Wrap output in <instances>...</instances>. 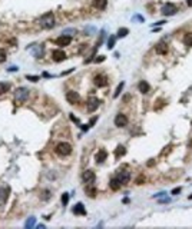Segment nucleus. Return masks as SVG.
Returning <instances> with one entry per match:
<instances>
[{
  "label": "nucleus",
  "mask_w": 192,
  "mask_h": 229,
  "mask_svg": "<svg viewBox=\"0 0 192 229\" xmlns=\"http://www.w3.org/2000/svg\"><path fill=\"white\" fill-rule=\"evenodd\" d=\"M39 23H40V26L43 29H52L55 26V16H53V13H45L40 17Z\"/></svg>",
  "instance_id": "nucleus-1"
},
{
  "label": "nucleus",
  "mask_w": 192,
  "mask_h": 229,
  "mask_svg": "<svg viewBox=\"0 0 192 229\" xmlns=\"http://www.w3.org/2000/svg\"><path fill=\"white\" fill-rule=\"evenodd\" d=\"M27 98H29V89L27 88H19V89H16V92H14V100L23 103V102L27 100Z\"/></svg>",
  "instance_id": "nucleus-2"
},
{
  "label": "nucleus",
  "mask_w": 192,
  "mask_h": 229,
  "mask_svg": "<svg viewBox=\"0 0 192 229\" xmlns=\"http://www.w3.org/2000/svg\"><path fill=\"white\" fill-rule=\"evenodd\" d=\"M70 152H72V146L68 142H62L56 146V153L60 156H68V155H70Z\"/></svg>",
  "instance_id": "nucleus-3"
},
{
  "label": "nucleus",
  "mask_w": 192,
  "mask_h": 229,
  "mask_svg": "<svg viewBox=\"0 0 192 229\" xmlns=\"http://www.w3.org/2000/svg\"><path fill=\"white\" fill-rule=\"evenodd\" d=\"M175 13H176V6L174 3H166L162 7V14H165V16H172Z\"/></svg>",
  "instance_id": "nucleus-4"
},
{
  "label": "nucleus",
  "mask_w": 192,
  "mask_h": 229,
  "mask_svg": "<svg viewBox=\"0 0 192 229\" xmlns=\"http://www.w3.org/2000/svg\"><path fill=\"white\" fill-rule=\"evenodd\" d=\"M66 99H68V102L69 103H79V100H80V96H79V93L78 92H73V90H70V92H68L66 93Z\"/></svg>",
  "instance_id": "nucleus-5"
},
{
  "label": "nucleus",
  "mask_w": 192,
  "mask_h": 229,
  "mask_svg": "<svg viewBox=\"0 0 192 229\" xmlns=\"http://www.w3.org/2000/svg\"><path fill=\"white\" fill-rule=\"evenodd\" d=\"M115 125H116L118 127H125V126L128 125V117L122 113L116 114V117H115Z\"/></svg>",
  "instance_id": "nucleus-6"
},
{
  "label": "nucleus",
  "mask_w": 192,
  "mask_h": 229,
  "mask_svg": "<svg viewBox=\"0 0 192 229\" xmlns=\"http://www.w3.org/2000/svg\"><path fill=\"white\" fill-rule=\"evenodd\" d=\"M99 103H100L99 99H96L93 96L89 98V99H88V110H89V112H95L96 109L99 108Z\"/></svg>",
  "instance_id": "nucleus-7"
},
{
  "label": "nucleus",
  "mask_w": 192,
  "mask_h": 229,
  "mask_svg": "<svg viewBox=\"0 0 192 229\" xmlns=\"http://www.w3.org/2000/svg\"><path fill=\"white\" fill-rule=\"evenodd\" d=\"M70 42H72V37L70 36H65V34H62L60 37L56 39V44L57 46H69Z\"/></svg>",
  "instance_id": "nucleus-8"
},
{
  "label": "nucleus",
  "mask_w": 192,
  "mask_h": 229,
  "mask_svg": "<svg viewBox=\"0 0 192 229\" xmlns=\"http://www.w3.org/2000/svg\"><path fill=\"white\" fill-rule=\"evenodd\" d=\"M52 56H53V60H55V62H62V60H65V57H66L65 52L60 50V49L53 50V52H52Z\"/></svg>",
  "instance_id": "nucleus-9"
},
{
  "label": "nucleus",
  "mask_w": 192,
  "mask_h": 229,
  "mask_svg": "<svg viewBox=\"0 0 192 229\" xmlns=\"http://www.w3.org/2000/svg\"><path fill=\"white\" fill-rule=\"evenodd\" d=\"M82 179H83L85 183H92L95 181V173L92 170H85L83 175H82Z\"/></svg>",
  "instance_id": "nucleus-10"
},
{
  "label": "nucleus",
  "mask_w": 192,
  "mask_h": 229,
  "mask_svg": "<svg viewBox=\"0 0 192 229\" xmlns=\"http://www.w3.org/2000/svg\"><path fill=\"white\" fill-rule=\"evenodd\" d=\"M129 179H130V172H128V170H120V172L118 173V181H119L120 183H126Z\"/></svg>",
  "instance_id": "nucleus-11"
},
{
  "label": "nucleus",
  "mask_w": 192,
  "mask_h": 229,
  "mask_svg": "<svg viewBox=\"0 0 192 229\" xmlns=\"http://www.w3.org/2000/svg\"><path fill=\"white\" fill-rule=\"evenodd\" d=\"M93 82H95V85L97 86V88H105V86L107 85V80H106V77H105V76H102V75H97V76H95Z\"/></svg>",
  "instance_id": "nucleus-12"
},
{
  "label": "nucleus",
  "mask_w": 192,
  "mask_h": 229,
  "mask_svg": "<svg viewBox=\"0 0 192 229\" xmlns=\"http://www.w3.org/2000/svg\"><path fill=\"white\" fill-rule=\"evenodd\" d=\"M106 158H107V153H106V150H103V149H100V150L96 153V156H95V159H96V162H97V163H102Z\"/></svg>",
  "instance_id": "nucleus-13"
},
{
  "label": "nucleus",
  "mask_w": 192,
  "mask_h": 229,
  "mask_svg": "<svg viewBox=\"0 0 192 229\" xmlns=\"http://www.w3.org/2000/svg\"><path fill=\"white\" fill-rule=\"evenodd\" d=\"M138 88H139L141 93H148V92H149V89H151V88H149V83H148V82H145V80H141Z\"/></svg>",
  "instance_id": "nucleus-14"
},
{
  "label": "nucleus",
  "mask_w": 192,
  "mask_h": 229,
  "mask_svg": "<svg viewBox=\"0 0 192 229\" xmlns=\"http://www.w3.org/2000/svg\"><path fill=\"white\" fill-rule=\"evenodd\" d=\"M73 214H76V215H86V209H85V206L82 203H78L73 208Z\"/></svg>",
  "instance_id": "nucleus-15"
},
{
  "label": "nucleus",
  "mask_w": 192,
  "mask_h": 229,
  "mask_svg": "<svg viewBox=\"0 0 192 229\" xmlns=\"http://www.w3.org/2000/svg\"><path fill=\"white\" fill-rule=\"evenodd\" d=\"M155 49H156V52H158L159 55H165V53L168 52V46H166V43H158Z\"/></svg>",
  "instance_id": "nucleus-16"
},
{
  "label": "nucleus",
  "mask_w": 192,
  "mask_h": 229,
  "mask_svg": "<svg viewBox=\"0 0 192 229\" xmlns=\"http://www.w3.org/2000/svg\"><path fill=\"white\" fill-rule=\"evenodd\" d=\"M9 198V188H0V202H6Z\"/></svg>",
  "instance_id": "nucleus-17"
},
{
  "label": "nucleus",
  "mask_w": 192,
  "mask_h": 229,
  "mask_svg": "<svg viewBox=\"0 0 192 229\" xmlns=\"http://www.w3.org/2000/svg\"><path fill=\"white\" fill-rule=\"evenodd\" d=\"M106 4H107V0H93V6H95L96 9L103 10L106 7Z\"/></svg>",
  "instance_id": "nucleus-18"
},
{
  "label": "nucleus",
  "mask_w": 192,
  "mask_h": 229,
  "mask_svg": "<svg viewBox=\"0 0 192 229\" xmlns=\"http://www.w3.org/2000/svg\"><path fill=\"white\" fill-rule=\"evenodd\" d=\"M125 153H126V150H125L123 146H118L116 150H115V156H116V158H120V156H123Z\"/></svg>",
  "instance_id": "nucleus-19"
},
{
  "label": "nucleus",
  "mask_w": 192,
  "mask_h": 229,
  "mask_svg": "<svg viewBox=\"0 0 192 229\" xmlns=\"http://www.w3.org/2000/svg\"><path fill=\"white\" fill-rule=\"evenodd\" d=\"M34 224H36V218H33V216H30L27 221H26V224H24V226L27 229H30V228H33L34 226Z\"/></svg>",
  "instance_id": "nucleus-20"
},
{
  "label": "nucleus",
  "mask_w": 192,
  "mask_h": 229,
  "mask_svg": "<svg viewBox=\"0 0 192 229\" xmlns=\"http://www.w3.org/2000/svg\"><path fill=\"white\" fill-rule=\"evenodd\" d=\"M110 188H112L113 191H118V189L120 188V182L118 181V178H116V179H112V181H110Z\"/></svg>",
  "instance_id": "nucleus-21"
},
{
  "label": "nucleus",
  "mask_w": 192,
  "mask_h": 229,
  "mask_svg": "<svg viewBox=\"0 0 192 229\" xmlns=\"http://www.w3.org/2000/svg\"><path fill=\"white\" fill-rule=\"evenodd\" d=\"M10 89V85L9 83H4V82H0V95L6 93L7 90Z\"/></svg>",
  "instance_id": "nucleus-22"
},
{
  "label": "nucleus",
  "mask_w": 192,
  "mask_h": 229,
  "mask_svg": "<svg viewBox=\"0 0 192 229\" xmlns=\"http://www.w3.org/2000/svg\"><path fill=\"white\" fill-rule=\"evenodd\" d=\"M42 56H43V46L40 44L34 49V57H42Z\"/></svg>",
  "instance_id": "nucleus-23"
},
{
  "label": "nucleus",
  "mask_w": 192,
  "mask_h": 229,
  "mask_svg": "<svg viewBox=\"0 0 192 229\" xmlns=\"http://www.w3.org/2000/svg\"><path fill=\"white\" fill-rule=\"evenodd\" d=\"M128 33H129V30H128L126 27H120V29L118 30V37H125Z\"/></svg>",
  "instance_id": "nucleus-24"
},
{
  "label": "nucleus",
  "mask_w": 192,
  "mask_h": 229,
  "mask_svg": "<svg viewBox=\"0 0 192 229\" xmlns=\"http://www.w3.org/2000/svg\"><path fill=\"white\" fill-rule=\"evenodd\" d=\"M113 46H115V36H110L107 40V49H113Z\"/></svg>",
  "instance_id": "nucleus-25"
},
{
  "label": "nucleus",
  "mask_w": 192,
  "mask_h": 229,
  "mask_svg": "<svg viewBox=\"0 0 192 229\" xmlns=\"http://www.w3.org/2000/svg\"><path fill=\"white\" fill-rule=\"evenodd\" d=\"M123 86H125V83L122 82V83H120V85H119V86L116 88V92H115V95H113V98H118V96H119V93L122 92V89H123Z\"/></svg>",
  "instance_id": "nucleus-26"
},
{
  "label": "nucleus",
  "mask_w": 192,
  "mask_h": 229,
  "mask_svg": "<svg viewBox=\"0 0 192 229\" xmlns=\"http://www.w3.org/2000/svg\"><path fill=\"white\" fill-rule=\"evenodd\" d=\"M86 192H88V195H89L91 198L96 196V189H95V188H86Z\"/></svg>",
  "instance_id": "nucleus-27"
},
{
  "label": "nucleus",
  "mask_w": 192,
  "mask_h": 229,
  "mask_svg": "<svg viewBox=\"0 0 192 229\" xmlns=\"http://www.w3.org/2000/svg\"><path fill=\"white\" fill-rule=\"evenodd\" d=\"M68 202H69V193H63V195H62V203H63V205H68Z\"/></svg>",
  "instance_id": "nucleus-28"
},
{
  "label": "nucleus",
  "mask_w": 192,
  "mask_h": 229,
  "mask_svg": "<svg viewBox=\"0 0 192 229\" xmlns=\"http://www.w3.org/2000/svg\"><path fill=\"white\" fill-rule=\"evenodd\" d=\"M75 33H76V30H75V29H68V30H65V32H63V34H65V36H72V34H75Z\"/></svg>",
  "instance_id": "nucleus-29"
},
{
  "label": "nucleus",
  "mask_w": 192,
  "mask_h": 229,
  "mask_svg": "<svg viewBox=\"0 0 192 229\" xmlns=\"http://www.w3.org/2000/svg\"><path fill=\"white\" fill-rule=\"evenodd\" d=\"M185 44H187V46H192V34L185 37Z\"/></svg>",
  "instance_id": "nucleus-30"
},
{
  "label": "nucleus",
  "mask_w": 192,
  "mask_h": 229,
  "mask_svg": "<svg viewBox=\"0 0 192 229\" xmlns=\"http://www.w3.org/2000/svg\"><path fill=\"white\" fill-rule=\"evenodd\" d=\"M26 79H27V80H32V82H37V80H39V76H30V75H26Z\"/></svg>",
  "instance_id": "nucleus-31"
},
{
  "label": "nucleus",
  "mask_w": 192,
  "mask_h": 229,
  "mask_svg": "<svg viewBox=\"0 0 192 229\" xmlns=\"http://www.w3.org/2000/svg\"><path fill=\"white\" fill-rule=\"evenodd\" d=\"M4 60H6V53H4V50L0 49V63L4 62Z\"/></svg>",
  "instance_id": "nucleus-32"
},
{
  "label": "nucleus",
  "mask_w": 192,
  "mask_h": 229,
  "mask_svg": "<svg viewBox=\"0 0 192 229\" xmlns=\"http://www.w3.org/2000/svg\"><path fill=\"white\" fill-rule=\"evenodd\" d=\"M105 60V56H97V59H95L96 63H100V62H103Z\"/></svg>",
  "instance_id": "nucleus-33"
},
{
  "label": "nucleus",
  "mask_w": 192,
  "mask_h": 229,
  "mask_svg": "<svg viewBox=\"0 0 192 229\" xmlns=\"http://www.w3.org/2000/svg\"><path fill=\"white\" fill-rule=\"evenodd\" d=\"M7 70H9V72H17V66H11V67H9Z\"/></svg>",
  "instance_id": "nucleus-34"
},
{
  "label": "nucleus",
  "mask_w": 192,
  "mask_h": 229,
  "mask_svg": "<svg viewBox=\"0 0 192 229\" xmlns=\"http://www.w3.org/2000/svg\"><path fill=\"white\" fill-rule=\"evenodd\" d=\"M142 182H143V176H139V178L136 179V183H138V185H141Z\"/></svg>",
  "instance_id": "nucleus-35"
},
{
  "label": "nucleus",
  "mask_w": 192,
  "mask_h": 229,
  "mask_svg": "<svg viewBox=\"0 0 192 229\" xmlns=\"http://www.w3.org/2000/svg\"><path fill=\"white\" fill-rule=\"evenodd\" d=\"M179 192H181V188H176V189L172 191V195H176V193H179Z\"/></svg>",
  "instance_id": "nucleus-36"
},
{
  "label": "nucleus",
  "mask_w": 192,
  "mask_h": 229,
  "mask_svg": "<svg viewBox=\"0 0 192 229\" xmlns=\"http://www.w3.org/2000/svg\"><path fill=\"white\" fill-rule=\"evenodd\" d=\"M159 202H161V203H165V202H169V198H162V199H159Z\"/></svg>",
  "instance_id": "nucleus-37"
},
{
  "label": "nucleus",
  "mask_w": 192,
  "mask_h": 229,
  "mask_svg": "<svg viewBox=\"0 0 192 229\" xmlns=\"http://www.w3.org/2000/svg\"><path fill=\"white\" fill-rule=\"evenodd\" d=\"M96 120H97V117H92V119H91V125H93Z\"/></svg>",
  "instance_id": "nucleus-38"
},
{
  "label": "nucleus",
  "mask_w": 192,
  "mask_h": 229,
  "mask_svg": "<svg viewBox=\"0 0 192 229\" xmlns=\"http://www.w3.org/2000/svg\"><path fill=\"white\" fill-rule=\"evenodd\" d=\"M187 4H188L189 7H192V0H187Z\"/></svg>",
  "instance_id": "nucleus-39"
},
{
  "label": "nucleus",
  "mask_w": 192,
  "mask_h": 229,
  "mask_svg": "<svg viewBox=\"0 0 192 229\" xmlns=\"http://www.w3.org/2000/svg\"><path fill=\"white\" fill-rule=\"evenodd\" d=\"M189 199H192V195H191V196H189Z\"/></svg>",
  "instance_id": "nucleus-40"
}]
</instances>
